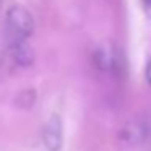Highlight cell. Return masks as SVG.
Listing matches in <instances>:
<instances>
[{"mask_svg": "<svg viewBox=\"0 0 151 151\" xmlns=\"http://www.w3.org/2000/svg\"><path fill=\"white\" fill-rule=\"evenodd\" d=\"M34 31V18L21 5H13L8 8L5 18V39L8 47L18 46L28 41Z\"/></svg>", "mask_w": 151, "mask_h": 151, "instance_id": "6da1fadb", "label": "cell"}, {"mask_svg": "<svg viewBox=\"0 0 151 151\" xmlns=\"http://www.w3.org/2000/svg\"><path fill=\"white\" fill-rule=\"evenodd\" d=\"M42 143L47 151H60L63 146V124L59 114H52L42 128Z\"/></svg>", "mask_w": 151, "mask_h": 151, "instance_id": "7a4b0ae2", "label": "cell"}, {"mask_svg": "<svg viewBox=\"0 0 151 151\" xmlns=\"http://www.w3.org/2000/svg\"><path fill=\"white\" fill-rule=\"evenodd\" d=\"M94 62L102 72H115L119 68V55L112 46H101L94 54Z\"/></svg>", "mask_w": 151, "mask_h": 151, "instance_id": "3957f363", "label": "cell"}, {"mask_svg": "<svg viewBox=\"0 0 151 151\" xmlns=\"http://www.w3.org/2000/svg\"><path fill=\"white\" fill-rule=\"evenodd\" d=\"M8 52H10L12 60H13L18 67H29L31 63H33V60H34L33 49H31L26 42L8 47Z\"/></svg>", "mask_w": 151, "mask_h": 151, "instance_id": "277c9868", "label": "cell"}, {"mask_svg": "<svg viewBox=\"0 0 151 151\" xmlns=\"http://www.w3.org/2000/svg\"><path fill=\"white\" fill-rule=\"evenodd\" d=\"M146 137V125L143 122H128L120 132V138L127 143H140Z\"/></svg>", "mask_w": 151, "mask_h": 151, "instance_id": "5b68a950", "label": "cell"}, {"mask_svg": "<svg viewBox=\"0 0 151 151\" xmlns=\"http://www.w3.org/2000/svg\"><path fill=\"white\" fill-rule=\"evenodd\" d=\"M146 80L151 83V60H150V63H148V67H146Z\"/></svg>", "mask_w": 151, "mask_h": 151, "instance_id": "8992f818", "label": "cell"}, {"mask_svg": "<svg viewBox=\"0 0 151 151\" xmlns=\"http://www.w3.org/2000/svg\"><path fill=\"white\" fill-rule=\"evenodd\" d=\"M145 4V7H151V0H141Z\"/></svg>", "mask_w": 151, "mask_h": 151, "instance_id": "52a82bcc", "label": "cell"}, {"mask_svg": "<svg viewBox=\"0 0 151 151\" xmlns=\"http://www.w3.org/2000/svg\"><path fill=\"white\" fill-rule=\"evenodd\" d=\"M0 5H2V0H0Z\"/></svg>", "mask_w": 151, "mask_h": 151, "instance_id": "ba28073f", "label": "cell"}]
</instances>
